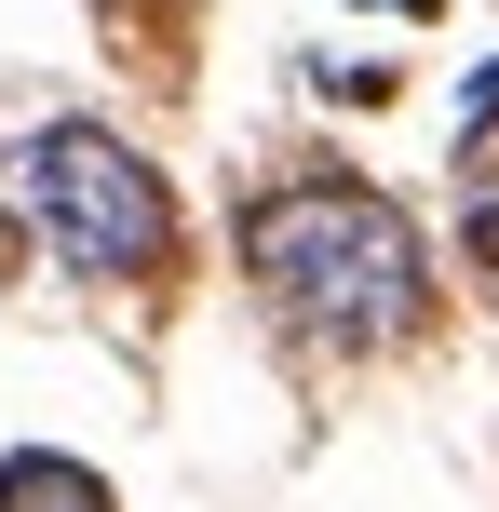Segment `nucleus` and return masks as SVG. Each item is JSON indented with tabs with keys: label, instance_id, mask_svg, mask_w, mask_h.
<instances>
[{
	"label": "nucleus",
	"instance_id": "f257e3e1",
	"mask_svg": "<svg viewBox=\"0 0 499 512\" xmlns=\"http://www.w3.org/2000/svg\"><path fill=\"white\" fill-rule=\"evenodd\" d=\"M243 270L311 351H405L432 324V243L365 176H284L243 203Z\"/></svg>",
	"mask_w": 499,
	"mask_h": 512
},
{
	"label": "nucleus",
	"instance_id": "f03ea898",
	"mask_svg": "<svg viewBox=\"0 0 499 512\" xmlns=\"http://www.w3.org/2000/svg\"><path fill=\"white\" fill-rule=\"evenodd\" d=\"M0 203L27 216L81 283H149L176 256V189L122 149L108 122H41L0 149Z\"/></svg>",
	"mask_w": 499,
	"mask_h": 512
},
{
	"label": "nucleus",
	"instance_id": "7ed1b4c3",
	"mask_svg": "<svg viewBox=\"0 0 499 512\" xmlns=\"http://www.w3.org/2000/svg\"><path fill=\"white\" fill-rule=\"evenodd\" d=\"M0 512H108V486L54 445H27V459H0Z\"/></svg>",
	"mask_w": 499,
	"mask_h": 512
},
{
	"label": "nucleus",
	"instance_id": "20e7f679",
	"mask_svg": "<svg viewBox=\"0 0 499 512\" xmlns=\"http://www.w3.org/2000/svg\"><path fill=\"white\" fill-rule=\"evenodd\" d=\"M459 256H473V283L499 297V162L473 176V203H459Z\"/></svg>",
	"mask_w": 499,
	"mask_h": 512
}]
</instances>
